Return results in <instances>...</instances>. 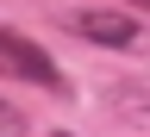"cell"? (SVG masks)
Returning a JSON list of instances; mask_svg holds the SVG:
<instances>
[{
    "label": "cell",
    "instance_id": "1",
    "mask_svg": "<svg viewBox=\"0 0 150 137\" xmlns=\"http://www.w3.org/2000/svg\"><path fill=\"white\" fill-rule=\"evenodd\" d=\"M0 75H6V81H31V87H63V69H56L31 37H19L6 25H0Z\"/></svg>",
    "mask_w": 150,
    "mask_h": 137
},
{
    "label": "cell",
    "instance_id": "2",
    "mask_svg": "<svg viewBox=\"0 0 150 137\" xmlns=\"http://www.w3.org/2000/svg\"><path fill=\"white\" fill-rule=\"evenodd\" d=\"M69 31L75 37H88V44H100V50H131L138 44V19L131 13H112V6H88V13H69Z\"/></svg>",
    "mask_w": 150,
    "mask_h": 137
},
{
    "label": "cell",
    "instance_id": "3",
    "mask_svg": "<svg viewBox=\"0 0 150 137\" xmlns=\"http://www.w3.org/2000/svg\"><path fill=\"white\" fill-rule=\"evenodd\" d=\"M119 6H150V0H119Z\"/></svg>",
    "mask_w": 150,
    "mask_h": 137
},
{
    "label": "cell",
    "instance_id": "4",
    "mask_svg": "<svg viewBox=\"0 0 150 137\" xmlns=\"http://www.w3.org/2000/svg\"><path fill=\"white\" fill-rule=\"evenodd\" d=\"M0 125H13V112H0Z\"/></svg>",
    "mask_w": 150,
    "mask_h": 137
}]
</instances>
